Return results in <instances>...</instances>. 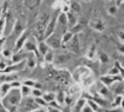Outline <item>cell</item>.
<instances>
[{
	"instance_id": "1",
	"label": "cell",
	"mask_w": 124,
	"mask_h": 112,
	"mask_svg": "<svg viewBox=\"0 0 124 112\" xmlns=\"http://www.w3.org/2000/svg\"><path fill=\"white\" fill-rule=\"evenodd\" d=\"M19 89H11L8 93L1 98V105H2V109L5 111L13 112L18 110V106L23 99V96L20 93Z\"/></svg>"
},
{
	"instance_id": "2",
	"label": "cell",
	"mask_w": 124,
	"mask_h": 112,
	"mask_svg": "<svg viewBox=\"0 0 124 112\" xmlns=\"http://www.w3.org/2000/svg\"><path fill=\"white\" fill-rule=\"evenodd\" d=\"M48 20H50V14L48 13H44L41 14L39 19L37 20V24H36V37L39 41H43L45 37V28H46V25H47Z\"/></svg>"
},
{
	"instance_id": "3",
	"label": "cell",
	"mask_w": 124,
	"mask_h": 112,
	"mask_svg": "<svg viewBox=\"0 0 124 112\" xmlns=\"http://www.w3.org/2000/svg\"><path fill=\"white\" fill-rule=\"evenodd\" d=\"M91 70L87 66H79L73 72V79L77 83H87V79H91Z\"/></svg>"
},
{
	"instance_id": "4",
	"label": "cell",
	"mask_w": 124,
	"mask_h": 112,
	"mask_svg": "<svg viewBox=\"0 0 124 112\" xmlns=\"http://www.w3.org/2000/svg\"><path fill=\"white\" fill-rule=\"evenodd\" d=\"M38 107L39 106L37 105L36 100L29 96V97H25V100H24L23 103L19 104L18 110H19L20 112H32L33 110H36V109H38Z\"/></svg>"
},
{
	"instance_id": "5",
	"label": "cell",
	"mask_w": 124,
	"mask_h": 112,
	"mask_svg": "<svg viewBox=\"0 0 124 112\" xmlns=\"http://www.w3.org/2000/svg\"><path fill=\"white\" fill-rule=\"evenodd\" d=\"M46 40H45V44L48 46L50 50H57L59 47L62 46V40H60V37L58 36V34H54V33H52L50 37L45 38Z\"/></svg>"
},
{
	"instance_id": "6",
	"label": "cell",
	"mask_w": 124,
	"mask_h": 112,
	"mask_svg": "<svg viewBox=\"0 0 124 112\" xmlns=\"http://www.w3.org/2000/svg\"><path fill=\"white\" fill-rule=\"evenodd\" d=\"M27 38H29V31H23L21 32V34H20L18 39H17V41H16V44H14V51L16 52H18L20 51L24 45H25V43H26V40H27Z\"/></svg>"
},
{
	"instance_id": "7",
	"label": "cell",
	"mask_w": 124,
	"mask_h": 112,
	"mask_svg": "<svg viewBox=\"0 0 124 112\" xmlns=\"http://www.w3.org/2000/svg\"><path fill=\"white\" fill-rule=\"evenodd\" d=\"M66 45H69V48H70L72 52L79 53V51H80V41H79L78 34H73V37L71 38V40L67 43Z\"/></svg>"
},
{
	"instance_id": "8",
	"label": "cell",
	"mask_w": 124,
	"mask_h": 112,
	"mask_svg": "<svg viewBox=\"0 0 124 112\" xmlns=\"http://www.w3.org/2000/svg\"><path fill=\"white\" fill-rule=\"evenodd\" d=\"M96 85V89H97V93L98 96H101L102 98H104V99H108L109 97H110V89L108 87V86H105L103 83H97Z\"/></svg>"
},
{
	"instance_id": "9",
	"label": "cell",
	"mask_w": 124,
	"mask_h": 112,
	"mask_svg": "<svg viewBox=\"0 0 124 112\" xmlns=\"http://www.w3.org/2000/svg\"><path fill=\"white\" fill-rule=\"evenodd\" d=\"M70 59H71V57H70L69 53H59V54H54L53 63L58 66H63L65 65Z\"/></svg>"
},
{
	"instance_id": "10",
	"label": "cell",
	"mask_w": 124,
	"mask_h": 112,
	"mask_svg": "<svg viewBox=\"0 0 124 112\" xmlns=\"http://www.w3.org/2000/svg\"><path fill=\"white\" fill-rule=\"evenodd\" d=\"M56 25H57V17H53L52 19L48 20L47 25H46V28H45V34H44V37L47 38V37H50L52 33H54Z\"/></svg>"
},
{
	"instance_id": "11",
	"label": "cell",
	"mask_w": 124,
	"mask_h": 112,
	"mask_svg": "<svg viewBox=\"0 0 124 112\" xmlns=\"http://www.w3.org/2000/svg\"><path fill=\"white\" fill-rule=\"evenodd\" d=\"M86 102H87V99L84 98V97L78 98L76 100V103H75V105H73V107L71 109V112H80L82 109H83V106L86 104Z\"/></svg>"
},
{
	"instance_id": "12",
	"label": "cell",
	"mask_w": 124,
	"mask_h": 112,
	"mask_svg": "<svg viewBox=\"0 0 124 112\" xmlns=\"http://www.w3.org/2000/svg\"><path fill=\"white\" fill-rule=\"evenodd\" d=\"M66 25L70 28H73L77 25V17H76V13H72V12H67L66 13Z\"/></svg>"
},
{
	"instance_id": "13",
	"label": "cell",
	"mask_w": 124,
	"mask_h": 112,
	"mask_svg": "<svg viewBox=\"0 0 124 112\" xmlns=\"http://www.w3.org/2000/svg\"><path fill=\"white\" fill-rule=\"evenodd\" d=\"M90 26L93 28V30H96V31H98V32H103L105 30V24L103 20H93V21H91L90 22Z\"/></svg>"
},
{
	"instance_id": "14",
	"label": "cell",
	"mask_w": 124,
	"mask_h": 112,
	"mask_svg": "<svg viewBox=\"0 0 124 112\" xmlns=\"http://www.w3.org/2000/svg\"><path fill=\"white\" fill-rule=\"evenodd\" d=\"M80 93H82V87H80L78 84L71 85V86H70V89H69V94H70L72 98H77V97H79Z\"/></svg>"
},
{
	"instance_id": "15",
	"label": "cell",
	"mask_w": 124,
	"mask_h": 112,
	"mask_svg": "<svg viewBox=\"0 0 124 112\" xmlns=\"http://www.w3.org/2000/svg\"><path fill=\"white\" fill-rule=\"evenodd\" d=\"M48 50V46L45 44V41L43 40V41H39V44H38V46H37V51H38V54L39 57H44L45 56V53L47 52Z\"/></svg>"
},
{
	"instance_id": "16",
	"label": "cell",
	"mask_w": 124,
	"mask_h": 112,
	"mask_svg": "<svg viewBox=\"0 0 124 112\" xmlns=\"http://www.w3.org/2000/svg\"><path fill=\"white\" fill-rule=\"evenodd\" d=\"M24 46H25V48L27 50V52H34V53L39 57L38 51H37V45H36L34 41H32V40H26V43H25Z\"/></svg>"
},
{
	"instance_id": "17",
	"label": "cell",
	"mask_w": 124,
	"mask_h": 112,
	"mask_svg": "<svg viewBox=\"0 0 124 112\" xmlns=\"http://www.w3.org/2000/svg\"><path fill=\"white\" fill-rule=\"evenodd\" d=\"M11 89H12L11 83H0V96H1V98L8 93Z\"/></svg>"
},
{
	"instance_id": "18",
	"label": "cell",
	"mask_w": 124,
	"mask_h": 112,
	"mask_svg": "<svg viewBox=\"0 0 124 112\" xmlns=\"http://www.w3.org/2000/svg\"><path fill=\"white\" fill-rule=\"evenodd\" d=\"M73 37V33H72V31H66V32H64V34H63V37H60V40H62V45H66L67 43L71 40V38Z\"/></svg>"
},
{
	"instance_id": "19",
	"label": "cell",
	"mask_w": 124,
	"mask_h": 112,
	"mask_svg": "<svg viewBox=\"0 0 124 112\" xmlns=\"http://www.w3.org/2000/svg\"><path fill=\"white\" fill-rule=\"evenodd\" d=\"M43 58H44V61H45L46 64L53 63V58H54V52H53V50H48Z\"/></svg>"
},
{
	"instance_id": "20",
	"label": "cell",
	"mask_w": 124,
	"mask_h": 112,
	"mask_svg": "<svg viewBox=\"0 0 124 112\" xmlns=\"http://www.w3.org/2000/svg\"><path fill=\"white\" fill-rule=\"evenodd\" d=\"M25 65L29 68H34L37 66V59L34 57H27V59L25 60Z\"/></svg>"
},
{
	"instance_id": "21",
	"label": "cell",
	"mask_w": 124,
	"mask_h": 112,
	"mask_svg": "<svg viewBox=\"0 0 124 112\" xmlns=\"http://www.w3.org/2000/svg\"><path fill=\"white\" fill-rule=\"evenodd\" d=\"M96 52H97L96 45H91V46L87 48V51H86V58H89V59H93V58L96 57Z\"/></svg>"
},
{
	"instance_id": "22",
	"label": "cell",
	"mask_w": 124,
	"mask_h": 112,
	"mask_svg": "<svg viewBox=\"0 0 124 112\" xmlns=\"http://www.w3.org/2000/svg\"><path fill=\"white\" fill-rule=\"evenodd\" d=\"M20 93H21V96L23 97H29V96H31V87L30 86H26V85L21 84V86H20Z\"/></svg>"
},
{
	"instance_id": "23",
	"label": "cell",
	"mask_w": 124,
	"mask_h": 112,
	"mask_svg": "<svg viewBox=\"0 0 124 112\" xmlns=\"http://www.w3.org/2000/svg\"><path fill=\"white\" fill-rule=\"evenodd\" d=\"M86 104L93 110V112H98L99 111V109H101V106H99V104L97 103V102H95L93 99H90V100H87L86 102Z\"/></svg>"
},
{
	"instance_id": "24",
	"label": "cell",
	"mask_w": 124,
	"mask_h": 112,
	"mask_svg": "<svg viewBox=\"0 0 124 112\" xmlns=\"http://www.w3.org/2000/svg\"><path fill=\"white\" fill-rule=\"evenodd\" d=\"M57 22H59L60 25H66L67 20H66V13L64 12H60L59 15L57 17Z\"/></svg>"
},
{
	"instance_id": "25",
	"label": "cell",
	"mask_w": 124,
	"mask_h": 112,
	"mask_svg": "<svg viewBox=\"0 0 124 112\" xmlns=\"http://www.w3.org/2000/svg\"><path fill=\"white\" fill-rule=\"evenodd\" d=\"M43 97V99L46 102V103H50V102H52V100H56V94L52 93V92H50V93H45L41 96Z\"/></svg>"
},
{
	"instance_id": "26",
	"label": "cell",
	"mask_w": 124,
	"mask_h": 112,
	"mask_svg": "<svg viewBox=\"0 0 124 112\" xmlns=\"http://www.w3.org/2000/svg\"><path fill=\"white\" fill-rule=\"evenodd\" d=\"M69 9H71L70 12H72V13H78V12L80 11V6H79V4H78L77 1H72Z\"/></svg>"
},
{
	"instance_id": "27",
	"label": "cell",
	"mask_w": 124,
	"mask_h": 112,
	"mask_svg": "<svg viewBox=\"0 0 124 112\" xmlns=\"http://www.w3.org/2000/svg\"><path fill=\"white\" fill-rule=\"evenodd\" d=\"M64 99H65V93L64 92H59L58 94H56V102L59 105H63L64 104Z\"/></svg>"
},
{
	"instance_id": "28",
	"label": "cell",
	"mask_w": 124,
	"mask_h": 112,
	"mask_svg": "<svg viewBox=\"0 0 124 112\" xmlns=\"http://www.w3.org/2000/svg\"><path fill=\"white\" fill-rule=\"evenodd\" d=\"M11 59H12V61L16 64V63L23 61V60L25 59V56H23V54H13V56L11 57Z\"/></svg>"
},
{
	"instance_id": "29",
	"label": "cell",
	"mask_w": 124,
	"mask_h": 112,
	"mask_svg": "<svg viewBox=\"0 0 124 112\" xmlns=\"http://www.w3.org/2000/svg\"><path fill=\"white\" fill-rule=\"evenodd\" d=\"M119 72H121L119 65H118V64H116V65L114 66V68H111V70L109 71V75H119Z\"/></svg>"
},
{
	"instance_id": "30",
	"label": "cell",
	"mask_w": 124,
	"mask_h": 112,
	"mask_svg": "<svg viewBox=\"0 0 124 112\" xmlns=\"http://www.w3.org/2000/svg\"><path fill=\"white\" fill-rule=\"evenodd\" d=\"M117 12H118V7L116 6V5H111V6H109L108 7V13L110 14V15H116L117 14Z\"/></svg>"
},
{
	"instance_id": "31",
	"label": "cell",
	"mask_w": 124,
	"mask_h": 112,
	"mask_svg": "<svg viewBox=\"0 0 124 112\" xmlns=\"http://www.w3.org/2000/svg\"><path fill=\"white\" fill-rule=\"evenodd\" d=\"M99 60H101V63H103V64H105V63H108L109 60H110V58H109V56L105 53V52H101L99 54Z\"/></svg>"
},
{
	"instance_id": "32",
	"label": "cell",
	"mask_w": 124,
	"mask_h": 112,
	"mask_svg": "<svg viewBox=\"0 0 124 112\" xmlns=\"http://www.w3.org/2000/svg\"><path fill=\"white\" fill-rule=\"evenodd\" d=\"M34 100H36V103L38 106H41V107H44V106H46L47 107V103L43 99V97H38V98H34Z\"/></svg>"
},
{
	"instance_id": "33",
	"label": "cell",
	"mask_w": 124,
	"mask_h": 112,
	"mask_svg": "<svg viewBox=\"0 0 124 112\" xmlns=\"http://www.w3.org/2000/svg\"><path fill=\"white\" fill-rule=\"evenodd\" d=\"M1 54H2L4 58H11V57L13 56V52H12V50H10V48H4L2 52H1Z\"/></svg>"
},
{
	"instance_id": "34",
	"label": "cell",
	"mask_w": 124,
	"mask_h": 112,
	"mask_svg": "<svg viewBox=\"0 0 124 112\" xmlns=\"http://www.w3.org/2000/svg\"><path fill=\"white\" fill-rule=\"evenodd\" d=\"M31 94H32L34 98H38V97H41V96H43V92H41V90H38V89H32V90H31Z\"/></svg>"
},
{
	"instance_id": "35",
	"label": "cell",
	"mask_w": 124,
	"mask_h": 112,
	"mask_svg": "<svg viewBox=\"0 0 124 112\" xmlns=\"http://www.w3.org/2000/svg\"><path fill=\"white\" fill-rule=\"evenodd\" d=\"M5 24H6L5 18H0V39H1V36H2V32L5 31Z\"/></svg>"
},
{
	"instance_id": "36",
	"label": "cell",
	"mask_w": 124,
	"mask_h": 112,
	"mask_svg": "<svg viewBox=\"0 0 124 112\" xmlns=\"http://www.w3.org/2000/svg\"><path fill=\"white\" fill-rule=\"evenodd\" d=\"M122 102H123V96H117L116 97V99L114 100V103H112V106H118L119 104H122Z\"/></svg>"
},
{
	"instance_id": "37",
	"label": "cell",
	"mask_w": 124,
	"mask_h": 112,
	"mask_svg": "<svg viewBox=\"0 0 124 112\" xmlns=\"http://www.w3.org/2000/svg\"><path fill=\"white\" fill-rule=\"evenodd\" d=\"M26 5L30 8H34L37 5V0H26Z\"/></svg>"
},
{
	"instance_id": "38",
	"label": "cell",
	"mask_w": 124,
	"mask_h": 112,
	"mask_svg": "<svg viewBox=\"0 0 124 112\" xmlns=\"http://www.w3.org/2000/svg\"><path fill=\"white\" fill-rule=\"evenodd\" d=\"M7 66H8L7 61H5V60H0V71L4 72V71L7 68Z\"/></svg>"
},
{
	"instance_id": "39",
	"label": "cell",
	"mask_w": 124,
	"mask_h": 112,
	"mask_svg": "<svg viewBox=\"0 0 124 112\" xmlns=\"http://www.w3.org/2000/svg\"><path fill=\"white\" fill-rule=\"evenodd\" d=\"M80 112H93V110H92V109H91L87 104H85V105L83 106V109H82V111H80Z\"/></svg>"
},
{
	"instance_id": "40",
	"label": "cell",
	"mask_w": 124,
	"mask_h": 112,
	"mask_svg": "<svg viewBox=\"0 0 124 112\" xmlns=\"http://www.w3.org/2000/svg\"><path fill=\"white\" fill-rule=\"evenodd\" d=\"M47 112H62L59 107H52V106H47Z\"/></svg>"
},
{
	"instance_id": "41",
	"label": "cell",
	"mask_w": 124,
	"mask_h": 112,
	"mask_svg": "<svg viewBox=\"0 0 124 112\" xmlns=\"http://www.w3.org/2000/svg\"><path fill=\"white\" fill-rule=\"evenodd\" d=\"M34 83H36V82H33V80H26V82L24 83V85L30 86V87H33V86H34Z\"/></svg>"
},
{
	"instance_id": "42",
	"label": "cell",
	"mask_w": 124,
	"mask_h": 112,
	"mask_svg": "<svg viewBox=\"0 0 124 112\" xmlns=\"http://www.w3.org/2000/svg\"><path fill=\"white\" fill-rule=\"evenodd\" d=\"M34 89H38V90H41V84H39V83H34V86H33Z\"/></svg>"
},
{
	"instance_id": "43",
	"label": "cell",
	"mask_w": 124,
	"mask_h": 112,
	"mask_svg": "<svg viewBox=\"0 0 124 112\" xmlns=\"http://www.w3.org/2000/svg\"><path fill=\"white\" fill-rule=\"evenodd\" d=\"M32 112H47V111H46V110H44V109H39V107H38V109L33 110Z\"/></svg>"
},
{
	"instance_id": "44",
	"label": "cell",
	"mask_w": 124,
	"mask_h": 112,
	"mask_svg": "<svg viewBox=\"0 0 124 112\" xmlns=\"http://www.w3.org/2000/svg\"><path fill=\"white\" fill-rule=\"evenodd\" d=\"M121 5H123V0H117V5H116V6L118 7V6H121Z\"/></svg>"
},
{
	"instance_id": "45",
	"label": "cell",
	"mask_w": 124,
	"mask_h": 112,
	"mask_svg": "<svg viewBox=\"0 0 124 112\" xmlns=\"http://www.w3.org/2000/svg\"><path fill=\"white\" fill-rule=\"evenodd\" d=\"M62 112H71V109H70V106H66V109H64Z\"/></svg>"
},
{
	"instance_id": "46",
	"label": "cell",
	"mask_w": 124,
	"mask_h": 112,
	"mask_svg": "<svg viewBox=\"0 0 124 112\" xmlns=\"http://www.w3.org/2000/svg\"><path fill=\"white\" fill-rule=\"evenodd\" d=\"M119 39L123 41V31H121V32H119Z\"/></svg>"
},
{
	"instance_id": "47",
	"label": "cell",
	"mask_w": 124,
	"mask_h": 112,
	"mask_svg": "<svg viewBox=\"0 0 124 112\" xmlns=\"http://www.w3.org/2000/svg\"><path fill=\"white\" fill-rule=\"evenodd\" d=\"M0 110H4L2 109V105H1V96H0Z\"/></svg>"
},
{
	"instance_id": "48",
	"label": "cell",
	"mask_w": 124,
	"mask_h": 112,
	"mask_svg": "<svg viewBox=\"0 0 124 112\" xmlns=\"http://www.w3.org/2000/svg\"><path fill=\"white\" fill-rule=\"evenodd\" d=\"M83 1H86V2H89V1H91V0H83Z\"/></svg>"
},
{
	"instance_id": "49",
	"label": "cell",
	"mask_w": 124,
	"mask_h": 112,
	"mask_svg": "<svg viewBox=\"0 0 124 112\" xmlns=\"http://www.w3.org/2000/svg\"><path fill=\"white\" fill-rule=\"evenodd\" d=\"M1 2H2V0H0V5H1Z\"/></svg>"
},
{
	"instance_id": "50",
	"label": "cell",
	"mask_w": 124,
	"mask_h": 112,
	"mask_svg": "<svg viewBox=\"0 0 124 112\" xmlns=\"http://www.w3.org/2000/svg\"><path fill=\"white\" fill-rule=\"evenodd\" d=\"M0 14H1V12H0ZM0 18H1V17H0Z\"/></svg>"
},
{
	"instance_id": "51",
	"label": "cell",
	"mask_w": 124,
	"mask_h": 112,
	"mask_svg": "<svg viewBox=\"0 0 124 112\" xmlns=\"http://www.w3.org/2000/svg\"><path fill=\"white\" fill-rule=\"evenodd\" d=\"M71 1H75V0H71Z\"/></svg>"
}]
</instances>
